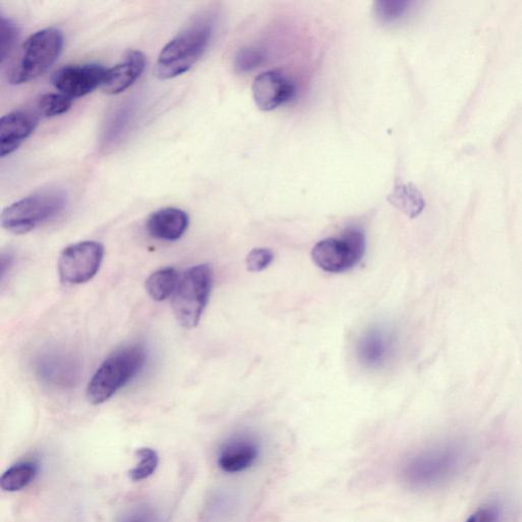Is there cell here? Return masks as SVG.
I'll list each match as a JSON object with an SVG mask.
<instances>
[{
  "label": "cell",
  "mask_w": 522,
  "mask_h": 522,
  "mask_svg": "<svg viewBox=\"0 0 522 522\" xmlns=\"http://www.w3.org/2000/svg\"><path fill=\"white\" fill-rule=\"evenodd\" d=\"M215 27V16L211 14L195 19L163 48L155 75L170 80L190 71L210 46Z\"/></svg>",
  "instance_id": "cell-1"
},
{
  "label": "cell",
  "mask_w": 522,
  "mask_h": 522,
  "mask_svg": "<svg viewBox=\"0 0 522 522\" xmlns=\"http://www.w3.org/2000/svg\"><path fill=\"white\" fill-rule=\"evenodd\" d=\"M146 351L140 345L122 348L104 360L91 378L86 397L94 405L110 400L143 370Z\"/></svg>",
  "instance_id": "cell-2"
},
{
  "label": "cell",
  "mask_w": 522,
  "mask_h": 522,
  "mask_svg": "<svg viewBox=\"0 0 522 522\" xmlns=\"http://www.w3.org/2000/svg\"><path fill=\"white\" fill-rule=\"evenodd\" d=\"M67 205L68 195L64 190H42L5 208L2 226L12 234L24 235L59 217Z\"/></svg>",
  "instance_id": "cell-3"
},
{
  "label": "cell",
  "mask_w": 522,
  "mask_h": 522,
  "mask_svg": "<svg viewBox=\"0 0 522 522\" xmlns=\"http://www.w3.org/2000/svg\"><path fill=\"white\" fill-rule=\"evenodd\" d=\"M64 47V34L57 28H46L32 34L23 44L10 83L22 85L45 74L58 61Z\"/></svg>",
  "instance_id": "cell-4"
},
{
  "label": "cell",
  "mask_w": 522,
  "mask_h": 522,
  "mask_svg": "<svg viewBox=\"0 0 522 522\" xmlns=\"http://www.w3.org/2000/svg\"><path fill=\"white\" fill-rule=\"evenodd\" d=\"M453 447H437L407 457L400 469L402 481L413 489H428L447 481L458 466Z\"/></svg>",
  "instance_id": "cell-5"
},
{
  "label": "cell",
  "mask_w": 522,
  "mask_h": 522,
  "mask_svg": "<svg viewBox=\"0 0 522 522\" xmlns=\"http://www.w3.org/2000/svg\"><path fill=\"white\" fill-rule=\"evenodd\" d=\"M214 284V272L210 265L194 266L180 278L173 295V311L178 323L195 328L210 300Z\"/></svg>",
  "instance_id": "cell-6"
},
{
  "label": "cell",
  "mask_w": 522,
  "mask_h": 522,
  "mask_svg": "<svg viewBox=\"0 0 522 522\" xmlns=\"http://www.w3.org/2000/svg\"><path fill=\"white\" fill-rule=\"evenodd\" d=\"M365 252V237L361 230L347 229L341 238H327L313 247L315 264L327 273L339 274L353 269Z\"/></svg>",
  "instance_id": "cell-7"
},
{
  "label": "cell",
  "mask_w": 522,
  "mask_h": 522,
  "mask_svg": "<svg viewBox=\"0 0 522 522\" xmlns=\"http://www.w3.org/2000/svg\"><path fill=\"white\" fill-rule=\"evenodd\" d=\"M104 256L99 242L83 241L68 246L59 258V275L64 284L81 285L92 280L98 273Z\"/></svg>",
  "instance_id": "cell-8"
},
{
  "label": "cell",
  "mask_w": 522,
  "mask_h": 522,
  "mask_svg": "<svg viewBox=\"0 0 522 522\" xmlns=\"http://www.w3.org/2000/svg\"><path fill=\"white\" fill-rule=\"evenodd\" d=\"M109 69L97 64L69 65L52 76V85L74 99L88 95L103 85Z\"/></svg>",
  "instance_id": "cell-9"
},
{
  "label": "cell",
  "mask_w": 522,
  "mask_h": 522,
  "mask_svg": "<svg viewBox=\"0 0 522 522\" xmlns=\"http://www.w3.org/2000/svg\"><path fill=\"white\" fill-rule=\"evenodd\" d=\"M296 95L294 82L283 72L273 70L258 75L252 84V96L257 108L271 112L291 101Z\"/></svg>",
  "instance_id": "cell-10"
},
{
  "label": "cell",
  "mask_w": 522,
  "mask_h": 522,
  "mask_svg": "<svg viewBox=\"0 0 522 522\" xmlns=\"http://www.w3.org/2000/svg\"><path fill=\"white\" fill-rule=\"evenodd\" d=\"M39 119L31 113L17 111L0 120V156L15 152L36 130Z\"/></svg>",
  "instance_id": "cell-11"
},
{
  "label": "cell",
  "mask_w": 522,
  "mask_h": 522,
  "mask_svg": "<svg viewBox=\"0 0 522 522\" xmlns=\"http://www.w3.org/2000/svg\"><path fill=\"white\" fill-rule=\"evenodd\" d=\"M259 456L258 443L249 437H236L226 442L220 449L218 464L227 474L247 471Z\"/></svg>",
  "instance_id": "cell-12"
},
{
  "label": "cell",
  "mask_w": 522,
  "mask_h": 522,
  "mask_svg": "<svg viewBox=\"0 0 522 522\" xmlns=\"http://www.w3.org/2000/svg\"><path fill=\"white\" fill-rule=\"evenodd\" d=\"M146 67L145 56L139 50L128 52L124 61L108 70L102 90L109 95H118L130 88L143 74Z\"/></svg>",
  "instance_id": "cell-13"
},
{
  "label": "cell",
  "mask_w": 522,
  "mask_h": 522,
  "mask_svg": "<svg viewBox=\"0 0 522 522\" xmlns=\"http://www.w3.org/2000/svg\"><path fill=\"white\" fill-rule=\"evenodd\" d=\"M36 373L47 385L64 389L72 387L78 377L74 360L58 353H48L39 357Z\"/></svg>",
  "instance_id": "cell-14"
},
{
  "label": "cell",
  "mask_w": 522,
  "mask_h": 522,
  "mask_svg": "<svg viewBox=\"0 0 522 522\" xmlns=\"http://www.w3.org/2000/svg\"><path fill=\"white\" fill-rule=\"evenodd\" d=\"M189 227V216L176 207L154 212L146 222V230L154 239L174 242L183 237Z\"/></svg>",
  "instance_id": "cell-15"
},
{
  "label": "cell",
  "mask_w": 522,
  "mask_h": 522,
  "mask_svg": "<svg viewBox=\"0 0 522 522\" xmlns=\"http://www.w3.org/2000/svg\"><path fill=\"white\" fill-rule=\"evenodd\" d=\"M393 349V339L381 330L375 329L360 339L358 344V356L364 364L372 368H378L385 363Z\"/></svg>",
  "instance_id": "cell-16"
},
{
  "label": "cell",
  "mask_w": 522,
  "mask_h": 522,
  "mask_svg": "<svg viewBox=\"0 0 522 522\" xmlns=\"http://www.w3.org/2000/svg\"><path fill=\"white\" fill-rule=\"evenodd\" d=\"M388 201L410 219L419 216L425 206L422 194L411 184H397L388 196Z\"/></svg>",
  "instance_id": "cell-17"
},
{
  "label": "cell",
  "mask_w": 522,
  "mask_h": 522,
  "mask_svg": "<svg viewBox=\"0 0 522 522\" xmlns=\"http://www.w3.org/2000/svg\"><path fill=\"white\" fill-rule=\"evenodd\" d=\"M180 278L174 268L156 271L146 280V291L154 301L162 302L174 295Z\"/></svg>",
  "instance_id": "cell-18"
},
{
  "label": "cell",
  "mask_w": 522,
  "mask_h": 522,
  "mask_svg": "<svg viewBox=\"0 0 522 522\" xmlns=\"http://www.w3.org/2000/svg\"><path fill=\"white\" fill-rule=\"evenodd\" d=\"M38 474V465L23 461L11 466L0 479V487L6 492H18L28 487Z\"/></svg>",
  "instance_id": "cell-19"
},
{
  "label": "cell",
  "mask_w": 522,
  "mask_h": 522,
  "mask_svg": "<svg viewBox=\"0 0 522 522\" xmlns=\"http://www.w3.org/2000/svg\"><path fill=\"white\" fill-rule=\"evenodd\" d=\"M134 117V104L128 103L119 109L108 123L106 130L103 132V144L108 146L116 143L128 130Z\"/></svg>",
  "instance_id": "cell-20"
},
{
  "label": "cell",
  "mask_w": 522,
  "mask_h": 522,
  "mask_svg": "<svg viewBox=\"0 0 522 522\" xmlns=\"http://www.w3.org/2000/svg\"><path fill=\"white\" fill-rule=\"evenodd\" d=\"M73 99L62 93H47L37 100V109L45 118H55L64 115L72 108Z\"/></svg>",
  "instance_id": "cell-21"
},
{
  "label": "cell",
  "mask_w": 522,
  "mask_h": 522,
  "mask_svg": "<svg viewBox=\"0 0 522 522\" xmlns=\"http://www.w3.org/2000/svg\"><path fill=\"white\" fill-rule=\"evenodd\" d=\"M135 456L138 462L129 472V477L134 482H141L155 473L160 464V457L158 452L151 448H140Z\"/></svg>",
  "instance_id": "cell-22"
},
{
  "label": "cell",
  "mask_w": 522,
  "mask_h": 522,
  "mask_svg": "<svg viewBox=\"0 0 522 522\" xmlns=\"http://www.w3.org/2000/svg\"><path fill=\"white\" fill-rule=\"evenodd\" d=\"M265 61L266 52L263 49L244 47L237 52L234 67L237 73L247 74L263 65Z\"/></svg>",
  "instance_id": "cell-23"
},
{
  "label": "cell",
  "mask_w": 522,
  "mask_h": 522,
  "mask_svg": "<svg viewBox=\"0 0 522 522\" xmlns=\"http://www.w3.org/2000/svg\"><path fill=\"white\" fill-rule=\"evenodd\" d=\"M411 6L412 3L406 0H383L375 4V11L381 21L393 23L402 19Z\"/></svg>",
  "instance_id": "cell-24"
},
{
  "label": "cell",
  "mask_w": 522,
  "mask_h": 522,
  "mask_svg": "<svg viewBox=\"0 0 522 522\" xmlns=\"http://www.w3.org/2000/svg\"><path fill=\"white\" fill-rule=\"evenodd\" d=\"M19 37L18 26L10 19L3 18L2 21V44H0V58H2V64H5L6 60L12 54V51L17 43Z\"/></svg>",
  "instance_id": "cell-25"
},
{
  "label": "cell",
  "mask_w": 522,
  "mask_h": 522,
  "mask_svg": "<svg viewBox=\"0 0 522 522\" xmlns=\"http://www.w3.org/2000/svg\"><path fill=\"white\" fill-rule=\"evenodd\" d=\"M274 253L267 248H255L246 258L247 270L252 273L263 272L273 263Z\"/></svg>",
  "instance_id": "cell-26"
},
{
  "label": "cell",
  "mask_w": 522,
  "mask_h": 522,
  "mask_svg": "<svg viewBox=\"0 0 522 522\" xmlns=\"http://www.w3.org/2000/svg\"><path fill=\"white\" fill-rule=\"evenodd\" d=\"M501 508L497 504H490L480 508L466 522H498Z\"/></svg>",
  "instance_id": "cell-27"
},
{
  "label": "cell",
  "mask_w": 522,
  "mask_h": 522,
  "mask_svg": "<svg viewBox=\"0 0 522 522\" xmlns=\"http://www.w3.org/2000/svg\"><path fill=\"white\" fill-rule=\"evenodd\" d=\"M119 522H155V513L149 507L140 506L124 514Z\"/></svg>",
  "instance_id": "cell-28"
}]
</instances>
